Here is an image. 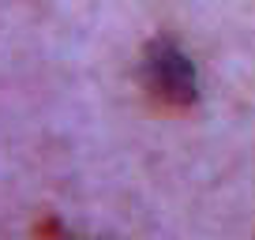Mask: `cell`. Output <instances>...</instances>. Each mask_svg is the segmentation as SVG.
Segmentation results:
<instances>
[{
	"mask_svg": "<svg viewBox=\"0 0 255 240\" xmlns=\"http://www.w3.org/2000/svg\"><path fill=\"white\" fill-rule=\"evenodd\" d=\"M139 79L143 90L154 105L169 113H184L195 105L199 98V83H195V64L188 60L180 45L173 38H154L143 49V60H139Z\"/></svg>",
	"mask_w": 255,
	"mask_h": 240,
	"instance_id": "cell-1",
	"label": "cell"
},
{
	"mask_svg": "<svg viewBox=\"0 0 255 240\" xmlns=\"http://www.w3.org/2000/svg\"><path fill=\"white\" fill-rule=\"evenodd\" d=\"M34 240H90V237H79V233L68 229L64 222H56V218H45V222L34 229Z\"/></svg>",
	"mask_w": 255,
	"mask_h": 240,
	"instance_id": "cell-2",
	"label": "cell"
}]
</instances>
